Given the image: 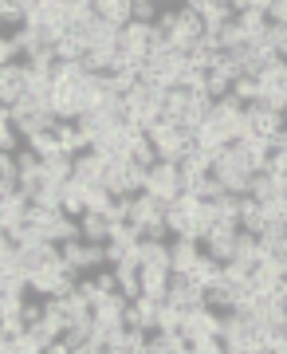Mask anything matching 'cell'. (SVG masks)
<instances>
[{
  "mask_svg": "<svg viewBox=\"0 0 287 354\" xmlns=\"http://www.w3.org/2000/svg\"><path fill=\"white\" fill-rule=\"evenodd\" d=\"M146 134H150V142L158 146V158H165V162H181L185 150L193 146V130H185L177 118H169V114H162L158 122H150Z\"/></svg>",
  "mask_w": 287,
  "mask_h": 354,
  "instance_id": "obj_1",
  "label": "cell"
},
{
  "mask_svg": "<svg viewBox=\"0 0 287 354\" xmlns=\"http://www.w3.org/2000/svg\"><path fill=\"white\" fill-rule=\"evenodd\" d=\"M146 189H150L154 197H162L165 205L174 201V197H181V193H185V185H181V162H165V158H158V162L150 165V181H146Z\"/></svg>",
  "mask_w": 287,
  "mask_h": 354,
  "instance_id": "obj_2",
  "label": "cell"
},
{
  "mask_svg": "<svg viewBox=\"0 0 287 354\" xmlns=\"http://www.w3.org/2000/svg\"><path fill=\"white\" fill-rule=\"evenodd\" d=\"M237 236H240V225H232V221H216V225L205 232L201 248H205L212 260L228 264V260H237Z\"/></svg>",
  "mask_w": 287,
  "mask_h": 354,
  "instance_id": "obj_3",
  "label": "cell"
},
{
  "mask_svg": "<svg viewBox=\"0 0 287 354\" xmlns=\"http://www.w3.org/2000/svg\"><path fill=\"white\" fill-rule=\"evenodd\" d=\"M165 209H169V205H165L162 197H154L150 189H142V193H134V201H130V225L146 232L150 225H162L165 221Z\"/></svg>",
  "mask_w": 287,
  "mask_h": 354,
  "instance_id": "obj_4",
  "label": "cell"
},
{
  "mask_svg": "<svg viewBox=\"0 0 287 354\" xmlns=\"http://www.w3.org/2000/svg\"><path fill=\"white\" fill-rule=\"evenodd\" d=\"M24 95H28V59L4 64L0 67V102H4V106H16Z\"/></svg>",
  "mask_w": 287,
  "mask_h": 354,
  "instance_id": "obj_5",
  "label": "cell"
},
{
  "mask_svg": "<svg viewBox=\"0 0 287 354\" xmlns=\"http://www.w3.org/2000/svg\"><path fill=\"white\" fill-rule=\"evenodd\" d=\"M79 32H83L87 51H118V36H122V28L111 24V20H102V16H95V20L83 24Z\"/></svg>",
  "mask_w": 287,
  "mask_h": 354,
  "instance_id": "obj_6",
  "label": "cell"
},
{
  "mask_svg": "<svg viewBox=\"0 0 287 354\" xmlns=\"http://www.w3.org/2000/svg\"><path fill=\"white\" fill-rule=\"evenodd\" d=\"M248 127H252V134H260V138H275V134L287 130V114L272 111V106H263V102H252L248 106Z\"/></svg>",
  "mask_w": 287,
  "mask_h": 354,
  "instance_id": "obj_7",
  "label": "cell"
},
{
  "mask_svg": "<svg viewBox=\"0 0 287 354\" xmlns=\"http://www.w3.org/2000/svg\"><path fill=\"white\" fill-rule=\"evenodd\" d=\"M201 252H205V248H201L197 236H169V264H174V272H181V276L193 272Z\"/></svg>",
  "mask_w": 287,
  "mask_h": 354,
  "instance_id": "obj_8",
  "label": "cell"
},
{
  "mask_svg": "<svg viewBox=\"0 0 287 354\" xmlns=\"http://www.w3.org/2000/svg\"><path fill=\"white\" fill-rule=\"evenodd\" d=\"M150 28H154V24H142V20H130V24H122L118 51H126V55H138V59H150Z\"/></svg>",
  "mask_w": 287,
  "mask_h": 354,
  "instance_id": "obj_9",
  "label": "cell"
},
{
  "mask_svg": "<svg viewBox=\"0 0 287 354\" xmlns=\"http://www.w3.org/2000/svg\"><path fill=\"white\" fill-rule=\"evenodd\" d=\"M221 319H225V311L201 304L193 311H185V335L189 339H197V335H221Z\"/></svg>",
  "mask_w": 287,
  "mask_h": 354,
  "instance_id": "obj_10",
  "label": "cell"
},
{
  "mask_svg": "<svg viewBox=\"0 0 287 354\" xmlns=\"http://www.w3.org/2000/svg\"><path fill=\"white\" fill-rule=\"evenodd\" d=\"M158 311L162 304L150 299V295H138L126 304V327H142V330H158Z\"/></svg>",
  "mask_w": 287,
  "mask_h": 354,
  "instance_id": "obj_11",
  "label": "cell"
},
{
  "mask_svg": "<svg viewBox=\"0 0 287 354\" xmlns=\"http://www.w3.org/2000/svg\"><path fill=\"white\" fill-rule=\"evenodd\" d=\"M107 165H111V153H102V150H83L75 153V177L79 181H87V185H95V181H102L107 177Z\"/></svg>",
  "mask_w": 287,
  "mask_h": 354,
  "instance_id": "obj_12",
  "label": "cell"
},
{
  "mask_svg": "<svg viewBox=\"0 0 287 354\" xmlns=\"http://www.w3.org/2000/svg\"><path fill=\"white\" fill-rule=\"evenodd\" d=\"M169 304L185 307V311H193V307L209 304V291L197 288L189 276H181V272H174V288H169Z\"/></svg>",
  "mask_w": 287,
  "mask_h": 354,
  "instance_id": "obj_13",
  "label": "cell"
},
{
  "mask_svg": "<svg viewBox=\"0 0 287 354\" xmlns=\"http://www.w3.org/2000/svg\"><path fill=\"white\" fill-rule=\"evenodd\" d=\"M169 288H174V272L169 268H142V295L165 304L169 299Z\"/></svg>",
  "mask_w": 287,
  "mask_h": 354,
  "instance_id": "obj_14",
  "label": "cell"
},
{
  "mask_svg": "<svg viewBox=\"0 0 287 354\" xmlns=\"http://www.w3.org/2000/svg\"><path fill=\"white\" fill-rule=\"evenodd\" d=\"M189 279H193V283H197V288H216V283H221V279H225V264H221V260H212L209 252H201V260L197 264H193V272H189Z\"/></svg>",
  "mask_w": 287,
  "mask_h": 354,
  "instance_id": "obj_15",
  "label": "cell"
},
{
  "mask_svg": "<svg viewBox=\"0 0 287 354\" xmlns=\"http://www.w3.org/2000/svg\"><path fill=\"white\" fill-rule=\"evenodd\" d=\"M150 354H189L185 330H150Z\"/></svg>",
  "mask_w": 287,
  "mask_h": 354,
  "instance_id": "obj_16",
  "label": "cell"
},
{
  "mask_svg": "<svg viewBox=\"0 0 287 354\" xmlns=\"http://www.w3.org/2000/svg\"><path fill=\"white\" fill-rule=\"evenodd\" d=\"M79 228H83V241H95V244L111 241V216L99 213V209H87L79 216Z\"/></svg>",
  "mask_w": 287,
  "mask_h": 354,
  "instance_id": "obj_17",
  "label": "cell"
},
{
  "mask_svg": "<svg viewBox=\"0 0 287 354\" xmlns=\"http://www.w3.org/2000/svg\"><path fill=\"white\" fill-rule=\"evenodd\" d=\"M55 134H59V146L67 153H83V150H91V138L83 134V127L79 122H55Z\"/></svg>",
  "mask_w": 287,
  "mask_h": 354,
  "instance_id": "obj_18",
  "label": "cell"
},
{
  "mask_svg": "<svg viewBox=\"0 0 287 354\" xmlns=\"http://www.w3.org/2000/svg\"><path fill=\"white\" fill-rule=\"evenodd\" d=\"M63 213H71V216L87 213V181H79V177L63 181Z\"/></svg>",
  "mask_w": 287,
  "mask_h": 354,
  "instance_id": "obj_19",
  "label": "cell"
},
{
  "mask_svg": "<svg viewBox=\"0 0 287 354\" xmlns=\"http://www.w3.org/2000/svg\"><path fill=\"white\" fill-rule=\"evenodd\" d=\"M95 12L102 20H111V24H130L134 20V0H95Z\"/></svg>",
  "mask_w": 287,
  "mask_h": 354,
  "instance_id": "obj_20",
  "label": "cell"
},
{
  "mask_svg": "<svg viewBox=\"0 0 287 354\" xmlns=\"http://www.w3.org/2000/svg\"><path fill=\"white\" fill-rule=\"evenodd\" d=\"M216 44H221L225 51H237V48H244V44H248V32H244V24H240V16H232V20L221 28Z\"/></svg>",
  "mask_w": 287,
  "mask_h": 354,
  "instance_id": "obj_21",
  "label": "cell"
},
{
  "mask_svg": "<svg viewBox=\"0 0 287 354\" xmlns=\"http://www.w3.org/2000/svg\"><path fill=\"white\" fill-rule=\"evenodd\" d=\"M24 146H28V138L20 134V127H16L12 118L4 114V118H0V150H8V153H20Z\"/></svg>",
  "mask_w": 287,
  "mask_h": 354,
  "instance_id": "obj_22",
  "label": "cell"
},
{
  "mask_svg": "<svg viewBox=\"0 0 287 354\" xmlns=\"http://www.w3.org/2000/svg\"><path fill=\"white\" fill-rule=\"evenodd\" d=\"M237 299H240V291L232 288V283H216V288H209V307H216V311H237Z\"/></svg>",
  "mask_w": 287,
  "mask_h": 354,
  "instance_id": "obj_23",
  "label": "cell"
},
{
  "mask_svg": "<svg viewBox=\"0 0 287 354\" xmlns=\"http://www.w3.org/2000/svg\"><path fill=\"white\" fill-rule=\"evenodd\" d=\"M0 24L4 28H24L28 24V4L24 0H0Z\"/></svg>",
  "mask_w": 287,
  "mask_h": 354,
  "instance_id": "obj_24",
  "label": "cell"
},
{
  "mask_svg": "<svg viewBox=\"0 0 287 354\" xmlns=\"http://www.w3.org/2000/svg\"><path fill=\"white\" fill-rule=\"evenodd\" d=\"M158 330H185V307L165 299L162 311H158Z\"/></svg>",
  "mask_w": 287,
  "mask_h": 354,
  "instance_id": "obj_25",
  "label": "cell"
},
{
  "mask_svg": "<svg viewBox=\"0 0 287 354\" xmlns=\"http://www.w3.org/2000/svg\"><path fill=\"white\" fill-rule=\"evenodd\" d=\"M24 59V44L12 28H4V39H0V64H20Z\"/></svg>",
  "mask_w": 287,
  "mask_h": 354,
  "instance_id": "obj_26",
  "label": "cell"
},
{
  "mask_svg": "<svg viewBox=\"0 0 287 354\" xmlns=\"http://www.w3.org/2000/svg\"><path fill=\"white\" fill-rule=\"evenodd\" d=\"M232 95H237L244 106H252V102H260V79L256 75H240L237 83H232Z\"/></svg>",
  "mask_w": 287,
  "mask_h": 354,
  "instance_id": "obj_27",
  "label": "cell"
},
{
  "mask_svg": "<svg viewBox=\"0 0 287 354\" xmlns=\"http://www.w3.org/2000/svg\"><path fill=\"white\" fill-rule=\"evenodd\" d=\"M83 248H87V241H83V236H75V241H63V244H59L63 264L71 268V272H83Z\"/></svg>",
  "mask_w": 287,
  "mask_h": 354,
  "instance_id": "obj_28",
  "label": "cell"
},
{
  "mask_svg": "<svg viewBox=\"0 0 287 354\" xmlns=\"http://www.w3.org/2000/svg\"><path fill=\"white\" fill-rule=\"evenodd\" d=\"M263 44H268L275 55H284V59H287V24L272 20V24H268V36H263Z\"/></svg>",
  "mask_w": 287,
  "mask_h": 354,
  "instance_id": "obj_29",
  "label": "cell"
},
{
  "mask_svg": "<svg viewBox=\"0 0 287 354\" xmlns=\"http://www.w3.org/2000/svg\"><path fill=\"white\" fill-rule=\"evenodd\" d=\"M28 146H32L36 153H44V158H48V153H55V150H63V146H59V134H55V127H51V130H39L36 138H28Z\"/></svg>",
  "mask_w": 287,
  "mask_h": 354,
  "instance_id": "obj_30",
  "label": "cell"
},
{
  "mask_svg": "<svg viewBox=\"0 0 287 354\" xmlns=\"http://www.w3.org/2000/svg\"><path fill=\"white\" fill-rule=\"evenodd\" d=\"M189 354H225V342L221 335H197L189 339Z\"/></svg>",
  "mask_w": 287,
  "mask_h": 354,
  "instance_id": "obj_31",
  "label": "cell"
},
{
  "mask_svg": "<svg viewBox=\"0 0 287 354\" xmlns=\"http://www.w3.org/2000/svg\"><path fill=\"white\" fill-rule=\"evenodd\" d=\"M158 16H162V0H134V20L158 24Z\"/></svg>",
  "mask_w": 287,
  "mask_h": 354,
  "instance_id": "obj_32",
  "label": "cell"
},
{
  "mask_svg": "<svg viewBox=\"0 0 287 354\" xmlns=\"http://www.w3.org/2000/svg\"><path fill=\"white\" fill-rule=\"evenodd\" d=\"M268 169L287 177V146H275V150H272V165H268Z\"/></svg>",
  "mask_w": 287,
  "mask_h": 354,
  "instance_id": "obj_33",
  "label": "cell"
},
{
  "mask_svg": "<svg viewBox=\"0 0 287 354\" xmlns=\"http://www.w3.org/2000/svg\"><path fill=\"white\" fill-rule=\"evenodd\" d=\"M232 8H237V12H248V8L268 12V8H272V0H232Z\"/></svg>",
  "mask_w": 287,
  "mask_h": 354,
  "instance_id": "obj_34",
  "label": "cell"
},
{
  "mask_svg": "<svg viewBox=\"0 0 287 354\" xmlns=\"http://www.w3.org/2000/svg\"><path fill=\"white\" fill-rule=\"evenodd\" d=\"M268 16H272V20H279V24H287V0H272Z\"/></svg>",
  "mask_w": 287,
  "mask_h": 354,
  "instance_id": "obj_35",
  "label": "cell"
},
{
  "mask_svg": "<svg viewBox=\"0 0 287 354\" xmlns=\"http://www.w3.org/2000/svg\"><path fill=\"white\" fill-rule=\"evenodd\" d=\"M279 295H284V304H287V279H284V288H279Z\"/></svg>",
  "mask_w": 287,
  "mask_h": 354,
  "instance_id": "obj_36",
  "label": "cell"
},
{
  "mask_svg": "<svg viewBox=\"0 0 287 354\" xmlns=\"http://www.w3.org/2000/svg\"><path fill=\"white\" fill-rule=\"evenodd\" d=\"M169 4H185V0H169Z\"/></svg>",
  "mask_w": 287,
  "mask_h": 354,
  "instance_id": "obj_37",
  "label": "cell"
},
{
  "mask_svg": "<svg viewBox=\"0 0 287 354\" xmlns=\"http://www.w3.org/2000/svg\"><path fill=\"white\" fill-rule=\"evenodd\" d=\"M284 330H287V315H284Z\"/></svg>",
  "mask_w": 287,
  "mask_h": 354,
  "instance_id": "obj_38",
  "label": "cell"
}]
</instances>
